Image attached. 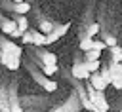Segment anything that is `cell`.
Segmentation results:
<instances>
[{
  "instance_id": "1",
  "label": "cell",
  "mask_w": 122,
  "mask_h": 112,
  "mask_svg": "<svg viewBox=\"0 0 122 112\" xmlns=\"http://www.w3.org/2000/svg\"><path fill=\"white\" fill-rule=\"evenodd\" d=\"M88 93H90V103L95 106V112H107L109 110V103L105 99V91H95L90 84H88Z\"/></svg>"
},
{
  "instance_id": "2",
  "label": "cell",
  "mask_w": 122,
  "mask_h": 112,
  "mask_svg": "<svg viewBox=\"0 0 122 112\" xmlns=\"http://www.w3.org/2000/svg\"><path fill=\"white\" fill-rule=\"evenodd\" d=\"M0 61H2V65H4L8 70H17V68H19V65H21L19 57H13V55H6V53H0Z\"/></svg>"
},
{
  "instance_id": "3",
  "label": "cell",
  "mask_w": 122,
  "mask_h": 112,
  "mask_svg": "<svg viewBox=\"0 0 122 112\" xmlns=\"http://www.w3.org/2000/svg\"><path fill=\"white\" fill-rule=\"evenodd\" d=\"M72 76H74L76 80H90L92 74L86 70L84 63H74V65H72Z\"/></svg>"
},
{
  "instance_id": "4",
  "label": "cell",
  "mask_w": 122,
  "mask_h": 112,
  "mask_svg": "<svg viewBox=\"0 0 122 112\" xmlns=\"http://www.w3.org/2000/svg\"><path fill=\"white\" fill-rule=\"evenodd\" d=\"M0 53H6V55H13V57H21V47L15 46L13 42H4L2 44V51Z\"/></svg>"
},
{
  "instance_id": "5",
  "label": "cell",
  "mask_w": 122,
  "mask_h": 112,
  "mask_svg": "<svg viewBox=\"0 0 122 112\" xmlns=\"http://www.w3.org/2000/svg\"><path fill=\"white\" fill-rule=\"evenodd\" d=\"M90 85H92L95 91H105V89H107V84L103 82V78L99 76V72H95V74L90 76Z\"/></svg>"
},
{
  "instance_id": "6",
  "label": "cell",
  "mask_w": 122,
  "mask_h": 112,
  "mask_svg": "<svg viewBox=\"0 0 122 112\" xmlns=\"http://www.w3.org/2000/svg\"><path fill=\"white\" fill-rule=\"evenodd\" d=\"M67 28H69V25H63L61 28H53V30L46 36V44H51V42H55L57 38H61V36H63V32H65Z\"/></svg>"
},
{
  "instance_id": "7",
  "label": "cell",
  "mask_w": 122,
  "mask_h": 112,
  "mask_svg": "<svg viewBox=\"0 0 122 112\" xmlns=\"http://www.w3.org/2000/svg\"><path fill=\"white\" fill-rule=\"evenodd\" d=\"M15 28H17V25H15V21H13V19H8V21H4V23H2V32H4V34H8V36H10Z\"/></svg>"
},
{
  "instance_id": "8",
  "label": "cell",
  "mask_w": 122,
  "mask_h": 112,
  "mask_svg": "<svg viewBox=\"0 0 122 112\" xmlns=\"http://www.w3.org/2000/svg\"><path fill=\"white\" fill-rule=\"evenodd\" d=\"M32 32V44L34 46H46V34L38 32V30H30Z\"/></svg>"
},
{
  "instance_id": "9",
  "label": "cell",
  "mask_w": 122,
  "mask_h": 112,
  "mask_svg": "<svg viewBox=\"0 0 122 112\" xmlns=\"http://www.w3.org/2000/svg\"><path fill=\"white\" fill-rule=\"evenodd\" d=\"M55 27H53V23H50V21H40V25H38V32H42V34H50L51 30H53Z\"/></svg>"
},
{
  "instance_id": "10",
  "label": "cell",
  "mask_w": 122,
  "mask_h": 112,
  "mask_svg": "<svg viewBox=\"0 0 122 112\" xmlns=\"http://www.w3.org/2000/svg\"><path fill=\"white\" fill-rule=\"evenodd\" d=\"M92 46H93V38H88V36H86V38H82V40H80V44H78V47H80L84 53H86V51H90V49H92Z\"/></svg>"
},
{
  "instance_id": "11",
  "label": "cell",
  "mask_w": 122,
  "mask_h": 112,
  "mask_svg": "<svg viewBox=\"0 0 122 112\" xmlns=\"http://www.w3.org/2000/svg\"><path fill=\"white\" fill-rule=\"evenodd\" d=\"M42 63H44V65H57V57H55V53L46 51V53L42 55Z\"/></svg>"
},
{
  "instance_id": "12",
  "label": "cell",
  "mask_w": 122,
  "mask_h": 112,
  "mask_svg": "<svg viewBox=\"0 0 122 112\" xmlns=\"http://www.w3.org/2000/svg\"><path fill=\"white\" fill-rule=\"evenodd\" d=\"M13 9H15V11L19 13V15H25V13H27V11L30 9V4H27V2L23 0V2H19V4H15V6H13Z\"/></svg>"
},
{
  "instance_id": "13",
  "label": "cell",
  "mask_w": 122,
  "mask_h": 112,
  "mask_svg": "<svg viewBox=\"0 0 122 112\" xmlns=\"http://www.w3.org/2000/svg\"><path fill=\"white\" fill-rule=\"evenodd\" d=\"M15 25H17V28H19L21 32H25V30H29V21H27V17H25V15H21V17H17V19H15Z\"/></svg>"
},
{
  "instance_id": "14",
  "label": "cell",
  "mask_w": 122,
  "mask_h": 112,
  "mask_svg": "<svg viewBox=\"0 0 122 112\" xmlns=\"http://www.w3.org/2000/svg\"><path fill=\"white\" fill-rule=\"evenodd\" d=\"M84 66H86V70H88L90 74H95V72L99 70L101 63H99V61H90V63H86V61H84Z\"/></svg>"
},
{
  "instance_id": "15",
  "label": "cell",
  "mask_w": 122,
  "mask_h": 112,
  "mask_svg": "<svg viewBox=\"0 0 122 112\" xmlns=\"http://www.w3.org/2000/svg\"><path fill=\"white\" fill-rule=\"evenodd\" d=\"M111 55H112V63H122V49H120V46L111 47Z\"/></svg>"
},
{
  "instance_id": "16",
  "label": "cell",
  "mask_w": 122,
  "mask_h": 112,
  "mask_svg": "<svg viewBox=\"0 0 122 112\" xmlns=\"http://www.w3.org/2000/svg\"><path fill=\"white\" fill-rule=\"evenodd\" d=\"M99 55H101V51H97V49H90V51L84 53L86 63H90V61H99Z\"/></svg>"
},
{
  "instance_id": "17",
  "label": "cell",
  "mask_w": 122,
  "mask_h": 112,
  "mask_svg": "<svg viewBox=\"0 0 122 112\" xmlns=\"http://www.w3.org/2000/svg\"><path fill=\"white\" fill-rule=\"evenodd\" d=\"M107 68H109L111 76H118V74H122V63H111Z\"/></svg>"
},
{
  "instance_id": "18",
  "label": "cell",
  "mask_w": 122,
  "mask_h": 112,
  "mask_svg": "<svg viewBox=\"0 0 122 112\" xmlns=\"http://www.w3.org/2000/svg\"><path fill=\"white\" fill-rule=\"evenodd\" d=\"M86 32H88V34H86L88 38H93V36L99 32V25H97V23H92V25L88 27V30H86Z\"/></svg>"
},
{
  "instance_id": "19",
  "label": "cell",
  "mask_w": 122,
  "mask_h": 112,
  "mask_svg": "<svg viewBox=\"0 0 122 112\" xmlns=\"http://www.w3.org/2000/svg\"><path fill=\"white\" fill-rule=\"evenodd\" d=\"M111 85H112L114 89H122V74L112 76V78H111Z\"/></svg>"
},
{
  "instance_id": "20",
  "label": "cell",
  "mask_w": 122,
  "mask_h": 112,
  "mask_svg": "<svg viewBox=\"0 0 122 112\" xmlns=\"http://www.w3.org/2000/svg\"><path fill=\"white\" fill-rule=\"evenodd\" d=\"M42 68H44V74L46 76H53L57 72V65H44Z\"/></svg>"
},
{
  "instance_id": "21",
  "label": "cell",
  "mask_w": 122,
  "mask_h": 112,
  "mask_svg": "<svg viewBox=\"0 0 122 112\" xmlns=\"http://www.w3.org/2000/svg\"><path fill=\"white\" fill-rule=\"evenodd\" d=\"M42 85H44V89H46V91H55V87H57V84H55L53 80H44V82H42Z\"/></svg>"
},
{
  "instance_id": "22",
  "label": "cell",
  "mask_w": 122,
  "mask_h": 112,
  "mask_svg": "<svg viewBox=\"0 0 122 112\" xmlns=\"http://www.w3.org/2000/svg\"><path fill=\"white\" fill-rule=\"evenodd\" d=\"M99 76H101V78H103V82H105V84H107V85H111V78H112V76H111V72H109V68H103V70H101V74H99Z\"/></svg>"
},
{
  "instance_id": "23",
  "label": "cell",
  "mask_w": 122,
  "mask_h": 112,
  "mask_svg": "<svg viewBox=\"0 0 122 112\" xmlns=\"http://www.w3.org/2000/svg\"><path fill=\"white\" fill-rule=\"evenodd\" d=\"M92 49L103 51V49H107V46H105V42H103V40H93V46H92Z\"/></svg>"
},
{
  "instance_id": "24",
  "label": "cell",
  "mask_w": 122,
  "mask_h": 112,
  "mask_svg": "<svg viewBox=\"0 0 122 112\" xmlns=\"http://www.w3.org/2000/svg\"><path fill=\"white\" fill-rule=\"evenodd\" d=\"M21 40H23V44H32V32L30 30H25L23 36H21Z\"/></svg>"
},
{
  "instance_id": "25",
  "label": "cell",
  "mask_w": 122,
  "mask_h": 112,
  "mask_svg": "<svg viewBox=\"0 0 122 112\" xmlns=\"http://www.w3.org/2000/svg\"><path fill=\"white\" fill-rule=\"evenodd\" d=\"M103 42H105L107 47H114V46H116V38H114V36H105Z\"/></svg>"
},
{
  "instance_id": "26",
  "label": "cell",
  "mask_w": 122,
  "mask_h": 112,
  "mask_svg": "<svg viewBox=\"0 0 122 112\" xmlns=\"http://www.w3.org/2000/svg\"><path fill=\"white\" fill-rule=\"evenodd\" d=\"M10 112H23V110H21V106H19L17 103H11V106H10Z\"/></svg>"
},
{
  "instance_id": "27",
  "label": "cell",
  "mask_w": 122,
  "mask_h": 112,
  "mask_svg": "<svg viewBox=\"0 0 122 112\" xmlns=\"http://www.w3.org/2000/svg\"><path fill=\"white\" fill-rule=\"evenodd\" d=\"M21 36H23V32H21L19 28H15V30H13L11 34H10V38H21Z\"/></svg>"
},
{
  "instance_id": "28",
  "label": "cell",
  "mask_w": 122,
  "mask_h": 112,
  "mask_svg": "<svg viewBox=\"0 0 122 112\" xmlns=\"http://www.w3.org/2000/svg\"><path fill=\"white\" fill-rule=\"evenodd\" d=\"M53 112H65V110H63V108H57V110H53Z\"/></svg>"
},
{
  "instance_id": "29",
  "label": "cell",
  "mask_w": 122,
  "mask_h": 112,
  "mask_svg": "<svg viewBox=\"0 0 122 112\" xmlns=\"http://www.w3.org/2000/svg\"><path fill=\"white\" fill-rule=\"evenodd\" d=\"M13 2H15V4H19V2H23V0H13Z\"/></svg>"
},
{
  "instance_id": "30",
  "label": "cell",
  "mask_w": 122,
  "mask_h": 112,
  "mask_svg": "<svg viewBox=\"0 0 122 112\" xmlns=\"http://www.w3.org/2000/svg\"><path fill=\"white\" fill-rule=\"evenodd\" d=\"M120 91H122V89H120Z\"/></svg>"
}]
</instances>
